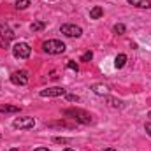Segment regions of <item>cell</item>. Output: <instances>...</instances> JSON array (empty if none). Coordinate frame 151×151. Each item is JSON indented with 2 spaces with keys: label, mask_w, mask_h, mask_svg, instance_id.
I'll return each mask as SVG.
<instances>
[{
  "label": "cell",
  "mask_w": 151,
  "mask_h": 151,
  "mask_svg": "<svg viewBox=\"0 0 151 151\" xmlns=\"http://www.w3.org/2000/svg\"><path fill=\"white\" fill-rule=\"evenodd\" d=\"M0 37L9 40V39H14V32L5 25V23H0Z\"/></svg>",
  "instance_id": "cell-8"
},
{
  "label": "cell",
  "mask_w": 151,
  "mask_h": 151,
  "mask_svg": "<svg viewBox=\"0 0 151 151\" xmlns=\"http://www.w3.org/2000/svg\"><path fill=\"white\" fill-rule=\"evenodd\" d=\"M130 5H135V7H141V9H150L151 2L150 0H128Z\"/></svg>",
  "instance_id": "cell-10"
},
{
  "label": "cell",
  "mask_w": 151,
  "mask_h": 151,
  "mask_svg": "<svg viewBox=\"0 0 151 151\" xmlns=\"http://www.w3.org/2000/svg\"><path fill=\"white\" fill-rule=\"evenodd\" d=\"M30 5V0H18L16 2V9H27Z\"/></svg>",
  "instance_id": "cell-15"
},
{
  "label": "cell",
  "mask_w": 151,
  "mask_h": 151,
  "mask_svg": "<svg viewBox=\"0 0 151 151\" xmlns=\"http://www.w3.org/2000/svg\"><path fill=\"white\" fill-rule=\"evenodd\" d=\"M32 53V47L27 44V42H16L12 46V55L16 58H28Z\"/></svg>",
  "instance_id": "cell-3"
},
{
  "label": "cell",
  "mask_w": 151,
  "mask_h": 151,
  "mask_svg": "<svg viewBox=\"0 0 151 151\" xmlns=\"http://www.w3.org/2000/svg\"><path fill=\"white\" fill-rule=\"evenodd\" d=\"M11 81L16 86H25L28 83V72L27 70H16V72H12V76H11Z\"/></svg>",
  "instance_id": "cell-6"
},
{
  "label": "cell",
  "mask_w": 151,
  "mask_h": 151,
  "mask_svg": "<svg viewBox=\"0 0 151 151\" xmlns=\"http://www.w3.org/2000/svg\"><path fill=\"white\" fill-rule=\"evenodd\" d=\"M55 142H58V144H65V142H69V139H60V137H56Z\"/></svg>",
  "instance_id": "cell-20"
},
{
  "label": "cell",
  "mask_w": 151,
  "mask_h": 151,
  "mask_svg": "<svg viewBox=\"0 0 151 151\" xmlns=\"http://www.w3.org/2000/svg\"><path fill=\"white\" fill-rule=\"evenodd\" d=\"M91 58H93V53H91V51H86V53L81 56V62H90Z\"/></svg>",
  "instance_id": "cell-16"
},
{
  "label": "cell",
  "mask_w": 151,
  "mask_h": 151,
  "mask_svg": "<svg viewBox=\"0 0 151 151\" xmlns=\"http://www.w3.org/2000/svg\"><path fill=\"white\" fill-rule=\"evenodd\" d=\"M11 151H18V148H12V150H11Z\"/></svg>",
  "instance_id": "cell-25"
},
{
  "label": "cell",
  "mask_w": 151,
  "mask_h": 151,
  "mask_svg": "<svg viewBox=\"0 0 151 151\" xmlns=\"http://www.w3.org/2000/svg\"><path fill=\"white\" fill-rule=\"evenodd\" d=\"M144 128H146V132L151 135V123H146V127H144Z\"/></svg>",
  "instance_id": "cell-21"
},
{
  "label": "cell",
  "mask_w": 151,
  "mask_h": 151,
  "mask_svg": "<svg viewBox=\"0 0 151 151\" xmlns=\"http://www.w3.org/2000/svg\"><path fill=\"white\" fill-rule=\"evenodd\" d=\"M67 69H70V70H76V72H77V70H79V67H77V63H74V62H72V60H70V62H69V63H67Z\"/></svg>",
  "instance_id": "cell-17"
},
{
  "label": "cell",
  "mask_w": 151,
  "mask_h": 151,
  "mask_svg": "<svg viewBox=\"0 0 151 151\" xmlns=\"http://www.w3.org/2000/svg\"><path fill=\"white\" fill-rule=\"evenodd\" d=\"M106 151H118V150H113V148H107Z\"/></svg>",
  "instance_id": "cell-23"
},
{
  "label": "cell",
  "mask_w": 151,
  "mask_h": 151,
  "mask_svg": "<svg viewBox=\"0 0 151 151\" xmlns=\"http://www.w3.org/2000/svg\"><path fill=\"white\" fill-rule=\"evenodd\" d=\"M102 16H104V9H102V7L95 5V7L90 9V18H91V19H99V18H102Z\"/></svg>",
  "instance_id": "cell-9"
},
{
  "label": "cell",
  "mask_w": 151,
  "mask_h": 151,
  "mask_svg": "<svg viewBox=\"0 0 151 151\" xmlns=\"http://www.w3.org/2000/svg\"><path fill=\"white\" fill-rule=\"evenodd\" d=\"M91 90H93V93H97V95H107V91H109V88H107L106 84H93Z\"/></svg>",
  "instance_id": "cell-11"
},
{
  "label": "cell",
  "mask_w": 151,
  "mask_h": 151,
  "mask_svg": "<svg viewBox=\"0 0 151 151\" xmlns=\"http://www.w3.org/2000/svg\"><path fill=\"white\" fill-rule=\"evenodd\" d=\"M12 127H14V128H34V127H35V119L30 118V116L16 118V119L12 121Z\"/></svg>",
  "instance_id": "cell-4"
},
{
  "label": "cell",
  "mask_w": 151,
  "mask_h": 151,
  "mask_svg": "<svg viewBox=\"0 0 151 151\" xmlns=\"http://www.w3.org/2000/svg\"><path fill=\"white\" fill-rule=\"evenodd\" d=\"M35 151H49V150H47V148H37Z\"/></svg>",
  "instance_id": "cell-22"
},
{
  "label": "cell",
  "mask_w": 151,
  "mask_h": 151,
  "mask_svg": "<svg viewBox=\"0 0 151 151\" xmlns=\"http://www.w3.org/2000/svg\"><path fill=\"white\" fill-rule=\"evenodd\" d=\"M67 99H69L70 102H77V100H79V97H77V95H67Z\"/></svg>",
  "instance_id": "cell-19"
},
{
  "label": "cell",
  "mask_w": 151,
  "mask_h": 151,
  "mask_svg": "<svg viewBox=\"0 0 151 151\" xmlns=\"http://www.w3.org/2000/svg\"><path fill=\"white\" fill-rule=\"evenodd\" d=\"M60 32L63 34V35H67V37H81V34H83V30H81V27H77V25H62V28H60Z\"/></svg>",
  "instance_id": "cell-5"
},
{
  "label": "cell",
  "mask_w": 151,
  "mask_h": 151,
  "mask_svg": "<svg viewBox=\"0 0 151 151\" xmlns=\"http://www.w3.org/2000/svg\"><path fill=\"white\" fill-rule=\"evenodd\" d=\"M65 44L62 42V40H56V39H51V40H46L44 44H42V49L46 51V53H49V55H62L63 51H65Z\"/></svg>",
  "instance_id": "cell-1"
},
{
  "label": "cell",
  "mask_w": 151,
  "mask_h": 151,
  "mask_svg": "<svg viewBox=\"0 0 151 151\" xmlns=\"http://www.w3.org/2000/svg\"><path fill=\"white\" fill-rule=\"evenodd\" d=\"M63 114H65V116H72L76 121L84 123V125L91 123V116H90L88 113H84V111H81V109H65Z\"/></svg>",
  "instance_id": "cell-2"
},
{
  "label": "cell",
  "mask_w": 151,
  "mask_h": 151,
  "mask_svg": "<svg viewBox=\"0 0 151 151\" xmlns=\"http://www.w3.org/2000/svg\"><path fill=\"white\" fill-rule=\"evenodd\" d=\"M125 63H127V55H118L116 58H114V65H116V69H123L125 67Z\"/></svg>",
  "instance_id": "cell-12"
},
{
  "label": "cell",
  "mask_w": 151,
  "mask_h": 151,
  "mask_svg": "<svg viewBox=\"0 0 151 151\" xmlns=\"http://www.w3.org/2000/svg\"><path fill=\"white\" fill-rule=\"evenodd\" d=\"M44 27H46L44 21H34V23L30 25V30H32V32H40V30H44Z\"/></svg>",
  "instance_id": "cell-13"
},
{
  "label": "cell",
  "mask_w": 151,
  "mask_h": 151,
  "mask_svg": "<svg viewBox=\"0 0 151 151\" xmlns=\"http://www.w3.org/2000/svg\"><path fill=\"white\" fill-rule=\"evenodd\" d=\"M65 93H67L65 88H60V86H53V88L40 90V97H62Z\"/></svg>",
  "instance_id": "cell-7"
},
{
  "label": "cell",
  "mask_w": 151,
  "mask_h": 151,
  "mask_svg": "<svg viewBox=\"0 0 151 151\" xmlns=\"http://www.w3.org/2000/svg\"><path fill=\"white\" fill-rule=\"evenodd\" d=\"M125 30H127V27H125L123 23H118V25H114V34L121 35V34H125Z\"/></svg>",
  "instance_id": "cell-14"
},
{
  "label": "cell",
  "mask_w": 151,
  "mask_h": 151,
  "mask_svg": "<svg viewBox=\"0 0 151 151\" xmlns=\"http://www.w3.org/2000/svg\"><path fill=\"white\" fill-rule=\"evenodd\" d=\"M109 104H111L113 107H121V102H119V100H114V99H109Z\"/></svg>",
  "instance_id": "cell-18"
},
{
  "label": "cell",
  "mask_w": 151,
  "mask_h": 151,
  "mask_svg": "<svg viewBox=\"0 0 151 151\" xmlns=\"http://www.w3.org/2000/svg\"><path fill=\"white\" fill-rule=\"evenodd\" d=\"M63 151H74V150L72 148H67V150H63Z\"/></svg>",
  "instance_id": "cell-24"
}]
</instances>
